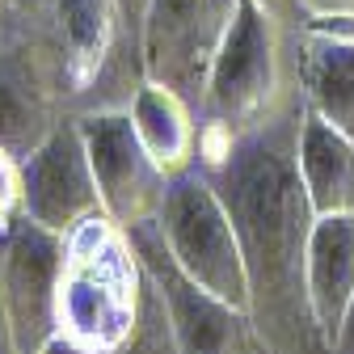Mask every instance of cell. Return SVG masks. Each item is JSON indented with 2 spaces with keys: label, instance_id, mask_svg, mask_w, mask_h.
I'll return each mask as SVG.
<instances>
[{
  "label": "cell",
  "instance_id": "obj_1",
  "mask_svg": "<svg viewBox=\"0 0 354 354\" xmlns=\"http://www.w3.org/2000/svg\"><path fill=\"white\" fill-rule=\"evenodd\" d=\"M287 114L236 140H203L194 169L215 186L249 270V317L274 354H329L308 304V241L317 211L299 177V127Z\"/></svg>",
  "mask_w": 354,
  "mask_h": 354
},
{
  "label": "cell",
  "instance_id": "obj_2",
  "mask_svg": "<svg viewBox=\"0 0 354 354\" xmlns=\"http://www.w3.org/2000/svg\"><path fill=\"white\" fill-rule=\"evenodd\" d=\"M308 110L304 93V26L283 21L257 0H241L232 34L215 59L198 114L203 140H236L287 114Z\"/></svg>",
  "mask_w": 354,
  "mask_h": 354
},
{
  "label": "cell",
  "instance_id": "obj_3",
  "mask_svg": "<svg viewBox=\"0 0 354 354\" xmlns=\"http://www.w3.org/2000/svg\"><path fill=\"white\" fill-rule=\"evenodd\" d=\"M64 241L59 333L102 354H127L144 321L156 313L160 287L140 261L127 228H118L110 215L84 219Z\"/></svg>",
  "mask_w": 354,
  "mask_h": 354
},
{
  "label": "cell",
  "instance_id": "obj_4",
  "mask_svg": "<svg viewBox=\"0 0 354 354\" xmlns=\"http://www.w3.org/2000/svg\"><path fill=\"white\" fill-rule=\"evenodd\" d=\"M59 42L68 59V110H131L148 84L140 30L118 0H59Z\"/></svg>",
  "mask_w": 354,
  "mask_h": 354
},
{
  "label": "cell",
  "instance_id": "obj_5",
  "mask_svg": "<svg viewBox=\"0 0 354 354\" xmlns=\"http://www.w3.org/2000/svg\"><path fill=\"white\" fill-rule=\"evenodd\" d=\"M156 224H160L165 245L173 249L177 266L190 279H198L219 299L249 308V270H245L236 228L228 219V207L219 203L215 186L198 169L169 177V194H165Z\"/></svg>",
  "mask_w": 354,
  "mask_h": 354
},
{
  "label": "cell",
  "instance_id": "obj_6",
  "mask_svg": "<svg viewBox=\"0 0 354 354\" xmlns=\"http://www.w3.org/2000/svg\"><path fill=\"white\" fill-rule=\"evenodd\" d=\"M127 236L136 245L140 261L148 266L152 283L165 295L173 337H177V354H274L266 346V337L257 333L249 308L219 299L215 291H207L198 279H190L182 266H177V257L165 245V232H160L156 219H148L140 228H127Z\"/></svg>",
  "mask_w": 354,
  "mask_h": 354
},
{
  "label": "cell",
  "instance_id": "obj_7",
  "mask_svg": "<svg viewBox=\"0 0 354 354\" xmlns=\"http://www.w3.org/2000/svg\"><path fill=\"white\" fill-rule=\"evenodd\" d=\"M241 0H152L144 17V72L152 84L173 88L198 114L215 59L232 34Z\"/></svg>",
  "mask_w": 354,
  "mask_h": 354
},
{
  "label": "cell",
  "instance_id": "obj_8",
  "mask_svg": "<svg viewBox=\"0 0 354 354\" xmlns=\"http://www.w3.org/2000/svg\"><path fill=\"white\" fill-rule=\"evenodd\" d=\"M68 114L64 42L55 30L26 26L0 47V148L26 160Z\"/></svg>",
  "mask_w": 354,
  "mask_h": 354
},
{
  "label": "cell",
  "instance_id": "obj_9",
  "mask_svg": "<svg viewBox=\"0 0 354 354\" xmlns=\"http://www.w3.org/2000/svg\"><path fill=\"white\" fill-rule=\"evenodd\" d=\"M84 131V148L97 173L102 207L118 228H140L160 215L169 194V173L144 148L131 110H102V114H76Z\"/></svg>",
  "mask_w": 354,
  "mask_h": 354
},
{
  "label": "cell",
  "instance_id": "obj_10",
  "mask_svg": "<svg viewBox=\"0 0 354 354\" xmlns=\"http://www.w3.org/2000/svg\"><path fill=\"white\" fill-rule=\"evenodd\" d=\"M21 215L51 232H72L93 215H106L97 173L84 148L80 118L68 114L47 140L21 160Z\"/></svg>",
  "mask_w": 354,
  "mask_h": 354
},
{
  "label": "cell",
  "instance_id": "obj_11",
  "mask_svg": "<svg viewBox=\"0 0 354 354\" xmlns=\"http://www.w3.org/2000/svg\"><path fill=\"white\" fill-rule=\"evenodd\" d=\"M64 232H51L21 215L5 245V295L21 354H42L59 333V279H64Z\"/></svg>",
  "mask_w": 354,
  "mask_h": 354
},
{
  "label": "cell",
  "instance_id": "obj_12",
  "mask_svg": "<svg viewBox=\"0 0 354 354\" xmlns=\"http://www.w3.org/2000/svg\"><path fill=\"white\" fill-rule=\"evenodd\" d=\"M308 110L354 140V17H317L304 26Z\"/></svg>",
  "mask_w": 354,
  "mask_h": 354
},
{
  "label": "cell",
  "instance_id": "obj_13",
  "mask_svg": "<svg viewBox=\"0 0 354 354\" xmlns=\"http://www.w3.org/2000/svg\"><path fill=\"white\" fill-rule=\"evenodd\" d=\"M354 295V215H317L308 241V304L321 342L329 346Z\"/></svg>",
  "mask_w": 354,
  "mask_h": 354
},
{
  "label": "cell",
  "instance_id": "obj_14",
  "mask_svg": "<svg viewBox=\"0 0 354 354\" xmlns=\"http://www.w3.org/2000/svg\"><path fill=\"white\" fill-rule=\"evenodd\" d=\"M299 177L317 215H354V140L313 110L299 127Z\"/></svg>",
  "mask_w": 354,
  "mask_h": 354
},
{
  "label": "cell",
  "instance_id": "obj_15",
  "mask_svg": "<svg viewBox=\"0 0 354 354\" xmlns=\"http://www.w3.org/2000/svg\"><path fill=\"white\" fill-rule=\"evenodd\" d=\"M131 122H136L144 148L156 156V165L169 177L194 169V160H198V110L186 97H177L173 88L148 80L136 93V102H131Z\"/></svg>",
  "mask_w": 354,
  "mask_h": 354
},
{
  "label": "cell",
  "instance_id": "obj_16",
  "mask_svg": "<svg viewBox=\"0 0 354 354\" xmlns=\"http://www.w3.org/2000/svg\"><path fill=\"white\" fill-rule=\"evenodd\" d=\"M21 219V160L0 148V224H17Z\"/></svg>",
  "mask_w": 354,
  "mask_h": 354
},
{
  "label": "cell",
  "instance_id": "obj_17",
  "mask_svg": "<svg viewBox=\"0 0 354 354\" xmlns=\"http://www.w3.org/2000/svg\"><path fill=\"white\" fill-rule=\"evenodd\" d=\"M9 224H0V354H21L17 350V333H13V317H9V295H5V245H9Z\"/></svg>",
  "mask_w": 354,
  "mask_h": 354
},
{
  "label": "cell",
  "instance_id": "obj_18",
  "mask_svg": "<svg viewBox=\"0 0 354 354\" xmlns=\"http://www.w3.org/2000/svg\"><path fill=\"white\" fill-rule=\"evenodd\" d=\"M21 17L34 30H55L59 34V0H21Z\"/></svg>",
  "mask_w": 354,
  "mask_h": 354
},
{
  "label": "cell",
  "instance_id": "obj_19",
  "mask_svg": "<svg viewBox=\"0 0 354 354\" xmlns=\"http://www.w3.org/2000/svg\"><path fill=\"white\" fill-rule=\"evenodd\" d=\"M308 21L317 17H354V0H299Z\"/></svg>",
  "mask_w": 354,
  "mask_h": 354
},
{
  "label": "cell",
  "instance_id": "obj_20",
  "mask_svg": "<svg viewBox=\"0 0 354 354\" xmlns=\"http://www.w3.org/2000/svg\"><path fill=\"white\" fill-rule=\"evenodd\" d=\"M26 30V17H21V0H0V47Z\"/></svg>",
  "mask_w": 354,
  "mask_h": 354
},
{
  "label": "cell",
  "instance_id": "obj_21",
  "mask_svg": "<svg viewBox=\"0 0 354 354\" xmlns=\"http://www.w3.org/2000/svg\"><path fill=\"white\" fill-rule=\"evenodd\" d=\"M329 354H354V295H350L346 313H342V325H337V333L329 342Z\"/></svg>",
  "mask_w": 354,
  "mask_h": 354
},
{
  "label": "cell",
  "instance_id": "obj_22",
  "mask_svg": "<svg viewBox=\"0 0 354 354\" xmlns=\"http://www.w3.org/2000/svg\"><path fill=\"white\" fill-rule=\"evenodd\" d=\"M261 9H270V13H279L283 21H291V26H308V17H304V9H299V0H257Z\"/></svg>",
  "mask_w": 354,
  "mask_h": 354
},
{
  "label": "cell",
  "instance_id": "obj_23",
  "mask_svg": "<svg viewBox=\"0 0 354 354\" xmlns=\"http://www.w3.org/2000/svg\"><path fill=\"white\" fill-rule=\"evenodd\" d=\"M42 354H102V350L84 346V342H76V337H68V333H55L47 346H42Z\"/></svg>",
  "mask_w": 354,
  "mask_h": 354
},
{
  "label": "cell",
  "instance_id": "obj_24",
  "mask_svg": "<svg viewBox=\"0 0 354 354\" xmlns=\"http://www.w3.org/2000/svg\"><path fill=\"white\" fill-rule=\"evenodd\" d=\"M118 5H122V13L131 17V26L144 34V17H148V5H152V0H118Z\"/></svg>",
  "mask_w": 354,
  "mask_h": 354
}]
</instances>
